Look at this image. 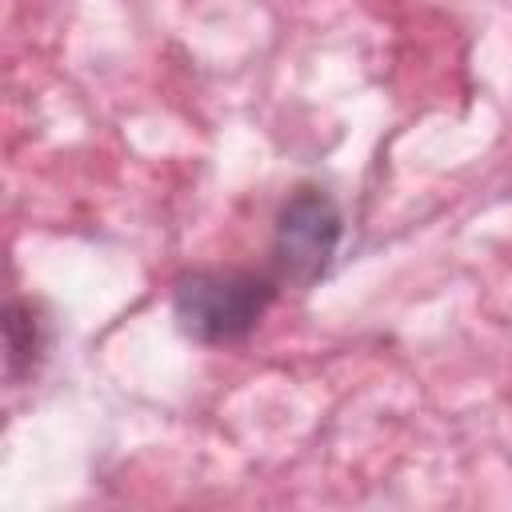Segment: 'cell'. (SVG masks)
Masks as SVG:
<instances>
[{
  "instance_id": "1",
  "label": "cell",
  "mask_w": 512,
  "mask_h": 512,
  "mask_svg": "<svg viewBox=\"0 0 512 512\" xmlns=\"http://www.w3.org/2000/svg\"><path fill=\"white\" fill-rule=\"evenodd\" d=\"M276 296V276L256 272H192L172 292V312L180 332L200 344H228L256 328Z\"/></svg>"
},
{
  "instance_id": "2",
  "label": "cell",
  "mask_w": 512,
  "mask_h": 512,
  "mask_svg": "<svg viewBox=\"0 0 512 512\" xmlns=\"http://www.w3.org/2000/svg\"><path fill=\"white\" fill-rule=\"evenodd\" d=\"M336 244H340V212L332 196L320 188H300L284 204L276 224V240H272L276 284L308 288L328 268Z\"/></svg>"
},
{
  "instance_id": "3",
  "label": "cell",
  "mask_w": 512,
  "mask_h": 512,
  "mask_svg": "<svg viewBox=\"0 0 512 512\" xmlns=\"http://www.w3.org/2000/svg\"><path fill=\"white\" fill-rule=\"evenodd\" d=\"M4 336H8V376L16 380L24 368L36 364V356H40V340H44V336H40V320L32 316L28 304H20V300L8 304Z\"/></svg>"
}]
</instances>
